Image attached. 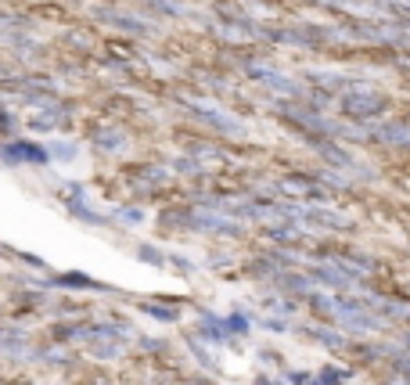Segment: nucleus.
Returning a JSON list of instances; mask_svg holds the SVG:
<instances>
[{"label": "nucleus", "instance_id": "f257e3e1", "mask_svg": "<svg viewBox=\"0 0 410 385\" xmlns=\"http://www.w3.org/2000/svg\"><path fill=\"white\" fill-rule=\"evenodd\" d=\"M18 152H11V155H18V159H33V162H40L43 159V152H33V144H15Z\"/></svg>", "mask_w": 410, "mask_h": 385}]
</instances>
